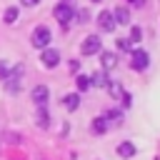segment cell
Instances as JSON below:
<instances>
[{
    "instance_id": "1",
    "label": "cell",
    "mask_w": 160,
    "mask_h": 160,
    "mask_svg": "<svg viewBox=\"0 0 160 160\" xmlns=\"http://www.w3.org/2000/svg\"><path fill=\"white\" fill-rule=\"evenodd\" d=\"M22 65H18L8 78H5V88H8V92H20V88H22Z\"/></svg>"
},
{
    "instance_id": "2",
    "label": "cell",
    "mask_w": 160,
    "mask_h": 160,
    "mask_svg": "<svg viewBox=\"0 0 160 160\" xmlns=\"http://www.w3.org/2000/svg\"><path fill=\"white\" fill-rule=\"evenodd\" d=\"M100 50H102L100 35H88V38L82 40V45H80V52H82V55H95V52H100Z\"/></svg>"
},
{
    "instance_id": "3",
    "label": "cell",
    "mask_w": 160,
    "mask_h": 160,
    "mask_svg": "<svg viewBox=\"0 0 160 160\" xmlns=\"http://www.w3.org/2000/svg\"><path fill=\"white\" fill-rule=\"evenodd\" d=\"M52 15H55V20L60 22V25H68L70 20H72V5H65V2H58L55 5V10H52Z\"/></svg>"
},
{
    "instance_id": "4",
    "label": "cell",
    "mask_w": 160,
    "mask_h": 160,
    "mask_svg": "<svg viewBox=\"0 0 160 160\" xmlns=\"http://www.w3.org/2000/svg\"><path fill=\"white\" fill-rule=\"evenodd\" d=\"M32 45H35V48H42V50L50 45V30H48L45 25L35 28V32H32Z\"/></svg>"
},
{
    "instance_id": "5",
    "label": "cell",
    "mask_w": 160,
    "mask_h": 160,
    "mask_svg": "<svg viewBox=\"0 0 160 160\" xmlns=\"http://www.w3.org/2000/svg\"><path fill=\"white\" fill-rule=\"evenodd\" d=\"M98 25H100V30L102 32H112L115 30V18H112V12H108V10H102L100 15H98Z\"/></svg>"
},
{
    "instance_id": "6",
    "label": "cell",
    "mask_w": 160,
    "mask_h": 160,
    "mask_svg": "<svg viewBox=\"0 0 160 160\" xmlns=\"http://www.w3.org/2000/svg\"><path fill=\"white\" fill-rule=\"evenodd\" d=\"M40 60H42V65H45V68H55V65L60 62V52H58V50H52V48H45V50H42V55H40Z\"/></svg>"
},
{
    "instance_id": "7",
    "label": "cell",
    "mask_w": 160,
    "mask_h": 160,
    "mask_svg": "<svg viewBox=\"0 0 160 160\" xmlns=\"http://www.w3.org/2000/svg\"><path fill=\"white\" fill-rule=\"evenodd\" d=\"M100 65H102V70H112L118 65V55L108 52V50H100Z\"/></svg>"
},
{
    "instance_id": "8",
    "label": "cell",
    "mask_w": 160,
    "mask_h": 160,
    "mask_svg": "<svg viewBox=\"0 0 160 160\" xmlns=\"http://www.w3.org/2000/svg\"><path fill=\"white\" fill-rule=\"evenodd\" d=\"M148 62H150V58H148V52H145V50L132 52V68H135V70H145V68H148Z\"/></svg>"
},
{
    "instance_id": "9",
    "label": "cell",
    "mask_w": 160,
    "mask_h": 160,
    "mask_svg": "<svg viewBox=\"0 0 160 160\" xmlns=\"http://www.w3.org/2000/svg\"><path fill=\"white\" fill-rule=\"evenodd\" d=\"M32 100L40 108H45V102H48V85H35L32 88Z\"/></svg>"
},
{
    "instance_id": "10",
    "label": "cell",
    "mask_w": 160,
    "mask_h": 160,
    "mask_svg": "<svg viewBox=\"0 0 160 160\" xmlns=\"http://www.w3.org/2000/svg\"><path fill=\"white\" fill-rule=\"evenodd\" d=\"M108 82H110V78H108L105 72H100V70H98L95 75H90V88H102V90H105Z\"/></svg>"
},
{
    "instance_id": "11",
    "label": "cell",
    "mask_w": 160,
    "mask_h": 160,
    "mask_svg": "<svg viewBox=\"0 0 160 160\" xmlns=\"http://www.w3.org/2000/svg\"><path fill=\"white\" fill-rule=\"evenodd\" d=\"M112 18H115V22H120V25H128V22H130V10H128L125 5H122V8H115Z\"/></svg>"
},
{
    "instance_id": "12",
    "label": "cell",
    "mask_w": 160,
    "mask_h": 160,
    "mask_svg": "<svg viewBox=\"0 0 160 160\" xmlns=\"http://www.w3.org/2000/svg\"><path fill=\"white\" fill-rule=\"evenodd\" d=\"M118 155H120V158H125V160H130V158L135 155V145H132V142H128V140H125V142H120V145H118Z\"/></svg>"
},
{
    "instance_id": "13",
    "label": "cell",
    "mask_w": 160,
    "mask_h": 160,
    "mask_svg": "<svg viewBox=\"0 0 160 160\" xmlns=\"http://www.w3.org/2000/svg\"><path fill=\"white\" fill-rule=\"evenodd\" d=\"M62 102H65L68 110H78V105H80V95H78V92H70V95L62 98Z\"/></svg>"
},
{
    "instance_id": "14",
    "label": "cell",
    "mask_w": 160,
    "mask_h": 160,
    "mask_svg": "<svg viewBox=\"0 0 160 160\" xmlns=\"http://www.w3.org/2000/svg\"><path fill=\"white\" fill-rule=\"evenodd\" d=\"M105 90H110V95H112V98H120V95H122V85H120L118 80H110Z\"/></svg>"
},
{
    "instance_id": "15",
    "label": "cell",
    "mask_w": 160,
    "mask_h": 160,
    "mask_svg": "<svg viewBox=\"0 0 160 160\" xmlns=\"http://www.w3.org/2000/svg\"><path fill=\"white\" fill-rule=\"evenodd\" d=\"M75 85H78L80 92H85V90L90 88V78H88V75H78V78H75Z\"/></svg>"
},
{
    "instance_id": "16",
    "label": "cell",
    "mask_w": 160,
    "mask_h": 160,
    "mask_svg": "<svg viewBox=\"0 0 160 160\" xmlns=\"http://www.w3.org/2000/svg\"><path fill=\"white\" fill-rule=\"evenodd\" d=\"M2 20H5L8 25H12V22L18 20V8H8V10H5V15H2Z\"/></svg>"
},
{
    "instance_id": "17",
    "label": "cell",
    "mask_w": 160,
    "mask_h": 160,
    "mask_svg": "<svg viewBox=\"0 0 160 160\" xmlns=\"http://www.w3.org/2000/svg\"><path fill=\"white\" fill-rule=\"evenodd\" d=\"M38 125H40V128H48V125H50V118H48L45 108H40V112H38Z\"/></svg>"
},
{
    "instance_id": "18",
    "label": "cell",
    "mask_w": 160,
    "mask_h": 160,
    "mask_svg": "<svg viewBox=\"0 0 160 160\" xmlns=\"http://www.w3.org/2000/svg\"><path fill=\"white\" fill-rule=\"evenodd\" d=\"M92 130H95V132H105V130H108V122H105V118H95V122H92Z\"/></svg>"
},
{
    "instance_id": "19",
    "label": "cell",
    "mask_w": 160,
    "mask_h": 160,
    "mask_svg": "<svg viewBox=\"0 0 160 160\" xmlns=\"http://www.w3.org/2000/svg\"><path fill=\"white\" fill-rule=\"evenodd\" d=\"M130 48H132V40L130 38H120L118 40V50H130Z\"/></svg>"
},
{
    "instance_id": "20",
    "label": "cell",
    "mask_w": 160,
    "mask_h": 160,
    "mask_svg": "<svg viewBox=\"0 0 160 160\" xmlns=\"http://www.w3.org/2000/svg\"><path fill=\"white\" fill-rule=\"evenodd\" d=\"M140 38H142V30H140V28H138V25H135V28H132V30H130V40H132V42H135V40H140Z\"/></svg>"
},
{
    "instance_id": "21",
    "label": "cell",
    "mask_w": 160,
    "mask_h": 160,
    "mask_svg": "<svg viewBox=\"0 0 160 160\" xmlns=\"http://www.w3.org/2000/svg\"><path fill=\"white\" fill-rule=\"evenodd\" d=\"M8 75H10V70H8V62H5V60H0V80H5Z\"/></svg>"
},
{
    "instance_id": "22",
    "label": "cell",
    "mask_w": 160,
    "mask_h": 160,
    "mask_svg": "<svg viewBox=\"0 0 160 160\" xmlns=\"http://www.w3.org/2000/svg\"><path fill=\"white\" fill-rule=\"evenodd\" d=\"M20 2H22V5H25V8H32V5H38V2H40V0H20Z\"/></svg>"
},
{
    "instance_id": "23",
    "label": "cell",
    "mask_w": 160,
    "mask_h": 160,
    "mask_svg": "<svg viewBox=\"0 0 160 160\" xmlns=\"http://www.w3.org/2000/svg\"><path fill=\"white\" fill-rule=\"evenodd\" d=\"M78 18H80V22H85V18H88V10H78Z\"/></svg>"
},
{
    "instance_id": "24",
    "label": "cell",
    "mask_w": 160,
    "mask_h": 160,
    "mask_svg": "<svg viewBox=\"0 0 160 160\" xmlns=\"http://www.w3.org/2000/svg\"><path fill=\"white\" fill-rule=\"evenodd\" d=\"M130 2H135V5H140V2H142V0H130Z\"/></svg>"
},
{
    "instance_id": "25",
    "label": "cell",
    "mask_w": 160,
    "mask_h": 160,
    "mask_svg": "<svg viewBox=\"0 0 160 160\" xmlns=\"http://www.w3.org/2000/svg\"><path fill=\"white\" fill-rule=\"evenodd\" d=\"M92 2H100V0H92Z\"/></svg>"
}]
</instances>
